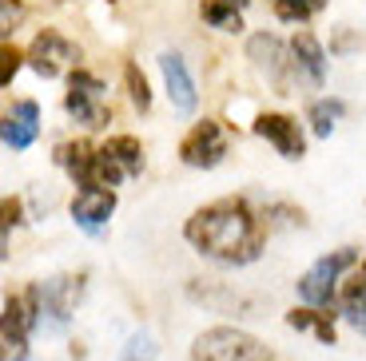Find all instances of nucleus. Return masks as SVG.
Wrapping results in <instances>:
<instances>
[{
    "label": "nucleus",
    "mask_w": 366,
    "mask_h": 361,
    "mask_svg": "<svg viewBox=\"0 0 366 361\" xmlns=\"http://www.w3.org/2000/svg\"><path fill=\"white\" fill-rule=\"evenodd\" d=\"M322 9H327V0H274V16L287 24H307Z\"/></svg>",
    "instance_id": "22"
},
{
    "label": "nucleus",
    "mask_w": 366,
    "mask_h": 361,
    "mask_svg": "<svg viewBox=\"0 0 366 361\" xmlns=\"http://www.w3.org/2000/svg\"><path fill=\"white\" fill-rule=\"evenodd\" d=\"M362 44H366V36H355V32L342 28L339 36H335V44H330V52H350V48H362Z\"/></svg>",
    "instance_id": "29"
},
{
    "label": "nucleus",
    "mask_w": 366,
    "mask_h": 361,
    "mask_svg": "<svg viewBox=\"0 0 366 361\" xmlns=\"http://www.w3.org/2000/svg\"><path fill=\"white\" fill-rule=\"evenodd\" d=\"M40 136V108L36 100H16L12 103V111L4 116V123H0V139H4V147L9 151H24V147H32Z\"/></svg>",
    "instance_id": "14"
},
{
    "label": "nucleus",
    "mask_w": 366,
    "mask_h": 361,
    "mask_svg": "<svg viewBox=\"0 0 366 361\" xmlns=\"http://www.w3.org/2000/svg\"><path fill=\"white\" fill-rule=\"evenodd\" d=\"M20 20H24V4L20 0H0V28L4 32H16Z\"/></svg>",
    "instance_id": "27"
},
{
    "label": "nucleus",
    "mask_w": 366,
    "mask_h": 361,
    "mask_svg": "<svg viewBox=\"0 0 366 361\" xmlns=\"http://www.w3.org/2000/svg\"><path fill=\"white\" fill-rule=\"evenodd\" d=\"M32 330H36V322L24 306V294H9L4 317H0V361H28V334Z\"/></svg>",
    "instance_id": "9"
},
{
    "label": "nucleus",
    "mask_w": 366,
    "mask_h": 361,
    "mask_svg": "<svg viewBox=\"0 0 366 361\" xmlns=\"http://www.w3.org/2000/svg\"><path fill=\"white\" fill-rule=\"evenodd\" d=\"M223 155H227V131H223L219 119H199L192 123V131L179 139V159L187 167H199V171H211L219 167Z\"/></svg>",
    "instance_id": "6"
},
{
    "label": "nucleus",
    "mask_w": 366,
    "mask_h": 361,
    "mask_svg": "<svg viewBox=\"0 0 366 361\" xmlns=\"http://www.w3.org/2000/svg\"><path fill=\"white\" fill-rule=\"evenodd\" d=\"M187 294H192V302H203V306L219 310V314L247 317L251 310H255V302L239 298V294H231V290H223V286H211V282H192V286H187Z\"/></svg>",
    "instance_id": "17"
},
{
    "label": "nucleus",
    "mask_w": 366,
    "mask_h": 361,
    "mask_svg": "<svg viewBox=\"0 0 366 361\" xmlns=\"http://www.w3.org/2000/svg\"><path fill=\"white\" fill-rule=\"evenodd\" d=\"M263 218H267V226H274V223L302 226V223H307V215H302V210H295V207H287V203H267V207H263Z\"/></svg>",
    "instance_id": "25"
},
{
    "label": "nucleus",
    "mask_w": 366,
    "mask_h": 361,
    "mask_svg": "<svg viewBox=\"0 0 366 361\" xmlns=\"http://www.w3.org/2000/svg\"><path fill=\"white\" fill-rule=\"evenodd\" d=\"M124 83H128V96L136 103V111H152V88H147V76L139 72V63H124Z\"/></svg>",
    "instance_id": "23"
},
{
    "label": "nucleus",
    "mask_w": 366,
    "mask_h": 361,
    "mask_svg": "<svg viewBox=\"0 0 366 361\" xmlns=\"http://www.w3.org/2000/svg\"><path fill=\"white\" fill-rule=\"evenodd\" d=\"M28 60V52H20L16 44H9L4 40V48H0V88H9L12 83V76L20 72V63Z\"/></svg>",
    "instance_id": "24"
},
{
    "label": "nucleus",
    "mask_w": 366,
    "mask_h": 361,
    "mask_svg": "<svg viewBox=\"0 0 366 361\" xmlns=\"http://www.w3.org/2000/svg\"><path fill=\"white\" fill-rule=\"evenodd\" d=\"M20 215H24L20 199H12V195H9V199H4V230H0V246H4V254H9V230H12V226H20V223H24Z\"/></svg>",
    "instance_id": "26"
},
{
    "label": "nucleus",
    "mask_w": 366,
    "mask_h": 361,
    "mask_svg": "<svg viewBox=\"0 0 366 361\" xmlns=\"http://www.w3.org/2000/svg\"><path fill=\"white\" fill-rule=\"evenodd\" d=\"M279 361H283V357H279Z\"/></svg>",
    "instance_id": "31"
},
{
    "label": "nucleus",
    "mask_w": 366,
    "mask_h": 361,
    "mask_svg": "<svg viewBox=\"0 0 366 361\" xmlns=\"http://www.w3.org/2000/svg\"><path fill=\"white\" fill-rule=\"evenodd\" d=\"M104 151H108L119 167H124V175H128V179L144 171V143H139L136 136H112L108 143H104Z\"/></svg>",
    "instance_id": "19"
},
{
    "label": "nucleus",
    "mask_w": 366,
    "mask_h": 361,
    "mask_svg": "<svg viewBox=\"0 0 366 361\" xmlns=\"http://www.w3.org/2000/svg\"><path fill=\"white\" fill-rule=\"evenodd\" d=\"M192 361H279V357L239 325H211L192 342Z\"/></svg>",
    "instance_id": "3"
},
{
    "label": "nucleus",
    "mask_w": 366,
    "mask_h": 361,
    "mask_svg": "<svg viewBox=\"0 0 366 361\" xmlns=\"http://www.w3.org/2000/svg\"><path fill=\"white\" fill-rule=\"evenodd\" d=\"M339 314L347 317L355 330L366 334V270H362V262H358L355 274L339 286Z\"/></svg>",
    "instance_id": "16"
},
{
    "label": "nucleus",
    "mask_w": 366,
    "mask_h": 361,
    "mask_svg": "<svg viewBox=\"0 0 366 361\" xmlns=\"http://www.w3.org/2000/svg\"><path fill=\"white\" fill-rule=\"evenodd\" d=\"M342 111H347V103L335 100V96H327V100H315L311 108H307V123H311V131L319 139H327L330 131H335V123H339Z\"/></svg>",
    "instance_id": "20"
},
{
    "label": "nucleus",
    "mask_w": 366,
    "mask_h": 361,
    "mask_svg": "<svg viewBox=\"0 0 366 361\" xmlns=\"http://www.w3.org/2000/svg\"><path fill=\"white\" fill-rule=\"evenodd\" d=\"M124 361H152V337L147 334H136L124 350Z\"/></svg>",
    "instance_id": "28"
},
{
    "label": "nucleus",
    "mask_w": 366,
    "mask_h": 361,
    "mask_svg": "<svg viewBox=\"0 0 366 361\" xmlns=\"http://www.w3.org/2000/svg\"><path fill=\"white\" fill-rule=\"evenodd\" d=\"M104 91H108V83H104L100 76H92V72H84V68H76V72L68 76L64 111L76 119V123H84V127H108L112 108L104 103Z\"/></svg>",
    "instance_id": "4"
},
{
    "label": "nucleus",
    "mask_w": 366,
    "mask_h": 361,
    "mask_svg": "<svg viewBox=\"0 0 366 361\" xmlns=\"http://www.w3.org/2000/svg\"><path fill=\"white\" fill-rule=\"evenodd\" d=\"M199 16L207 20L211 28H219V32H239V28H243V9H235L231 0H203Z\"/></svg>",
    "instance_id": "21"
},
{
    "label": "nucleus",
    "mask_w": 366,
    "mask_h": 361,
    "mask_svg": "<svg viewBox=\"0 0 366 361\" xmlns=\"http://www.w3.org/2000/svg\"><path fill=\"white\" fill-rule=\"evenodd\" d=\"M76 60H80V48H76L68 36L52 32V28H44V32L32 40V48H28V68H32L36 76H44V80L72 76L76 68H80Z\"/></svg>",
    "instance_id": "5"
},
{
    "label": "nucleus",
    "mask_w": 366,
    "mask_h": 361,
    "mask_svg": "<svg viewBox=\"0 0 366 361\" xmlns=\"http://www.w3.org/2000/svg\"><path fill=\"white\" fill-rule=\"evenodd\" d=\"M159 72H164V83H167V100H172L175 111L192 116L195 103H199V91H195V76L187 68L179 52H159Z\"/></svg>",
    "instance_id": "12"
},
{
    "label": "nucleus",
    "mask_w": 366,
    "mask_h": 361,
    "mask_svg": "<svg viewBox=\"0 0 366 361\" xmlns=\"http://www.w3.org/2000/svg\"><path fill=\"white\" fill-rule=\"evenodd\" d=\"M267 218L247 199H215L183 223V238L219 266H247L267 246Z\"/></svg>",
    "instance_id": "1"
},
{
    "label": "nucleus",
    "mask_w": 366,
    "mask_h": 361,
    "mask_svg": "<svg viewBox=\"0 0 366 361\" xmlns=\"http://www.w3.org/2000/svg\"><path fill=\"white\" fill-rule=\"evenodd\" d=\"M112 210H116V190H108V187L76 190L72 218H76V226H80V230H88V235H100L104 226H108Z\"/></svg>",
    "instance_id": "13"
},
{
    "label": "nucleus",
    "mask_w": 366,
    "mask_h": 361,
    "mask_svg": "<svg viewBox=\"0 0 366 361\" xmlns=\"http://www.w3.org/2000/svg\"><path fill=\"white\" fill-rule=\"evenodd\" d=\"M355 266H358V250H355V246H339V250L322 254L311 270H302L299 282H295V290H299V298L307 302V306L330 310V302H339L342 274L355 270Z\"/></svg>",
    "instance_id": "2"
},
{
    "label": "nucleus",
    "mask_w": 366,
    "mask_h": 361,
    "mask_svg": "<svg viewBox=\"0 0 366 361\" xmlns=\"http://www.w3.org/2000/svg\"><path fill=\"white\" fill-rule=\"evenodd\" d=\"M251 131H255L259 139H267L283 159H302V155H307V139H302L299 119L283 116V111H263V116L251 123Z\"/></svg>",
    "instance_id": "10"
},
{
    "label": "nucleus",
    "mask_w": 366,
    "mask_h": 361,
    "mask_svg": "<svg viewBox=\"0 0 366 361\" xmlns=\"http://www.w3.org/2000/svg\"><path fill=\"white\" fill-rule=\"evenodd\" d=\"M287 325L291 330H311L315 337H319L322 345H335L339 342V334H335V314H327V310H315V306H295L291 314H287Z\"/></svg>",
    "instance_id": "18"
},
{
    "label": "nucleus",
    "mask_w": 366,
    "mask_h": 361,
    "mask_svg": "<svg viewBox=\"0 0 366 361\" xmlns=\"http://www.w3.org/2000/svg\"><path fill=\"white\" fill-rule=\"evenodd\" d=\"M96 155H100V147H92L88 139H68V143L56 147V163L64 167L68 179L80 190L96 187Z\"/></svg>",
    "instance_id": "15"
},
{
    "label": "nucleus",
    "mask_w": 366,
    "mask_h": 361,
    "mask_svg": "<svg viewBox=\"0 0 366 361\" xmlns=\"http://www.w3.org/2000/svg\"><path fill=\"white\" fill-rule=\"evenodd\" d=\"M247 60H251V68H255L263 80H271L279 91L291 88V80H295V72H291V44H283L274 32H255V36L247 40Z\"/></svg>",
    "instance_id": "7"
},
{
    "label": "nucleus",
    "mask_w": 366,
    "mask_h": 361,
    "mask_svg": "<svg viewBox=\"0 0 366 361\" xmlns=\"http://www.w3.org/2000/svg\"><path fill=\"white\" fill-rule=\"evenodd\" d=\"M291 72L307 88H322L327 83V48L319 44L315 32H295L291 36Z\"/></svg>",
    "instance_id": "11"
},
{
    "label": "nucleus",
    "mask_w": 366,
    "mask_h": 361,
    "mask_svg": "<svg viewBox=\"0 0 366 361\" xmlns=\"http://www.w3.org/2000/svg\"><path fill=\"white\" fill-rule=\"evenodd\" d=\"M84 286H88V274H56V278L40 282V302H44V322L52 330H64L68 317L76 314L84 298Z\"/></svg>",
    "instance_id": "8"
},
{
    "label": "nucleus",
    "mask_w": 366,
    "mask_h": 361,
    "mask_svg": "<svg viewBox=\"0 0 366 361\" xmlns=\"http://www.w3.org/2000/svg\"><path fill=\"white\" fill-rule=\"evenodd\" d=\"M362 270H366V258H362Z\"/></svg>",
    "instance_id": "30"
}]
</instances>
